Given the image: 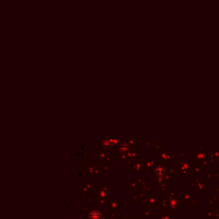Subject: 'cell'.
<instances>
[{"label":"cell","instance_id":"6da1fadb","mask_svg":"<svg viewBox=\"0 0 219 219\" xmlns=\"http://www.w3.org/2000/svg\"><path fill=\"white\" fill-rule=\"evenodd\" d=\"M155 175L158 177H163L164 175L166 174V169L164 168L163 165H158L155 169H154Z\"/></svg>","mask_w":219,"mask_h":219},{"label":"cell","instance_id":"7a4b0ae2","mask_svg":"<svg viewBox=\"0 0 219 219\" xmlns=\"http://www.w3.org/2000/svg\"><path fill=\"white\" fill-rule=\"evenodd\" d=\"M90 219H101V214L98 211H93L90 214Z\"/></svg>","mask_w":219,"mask_h":219}]
</instances>
